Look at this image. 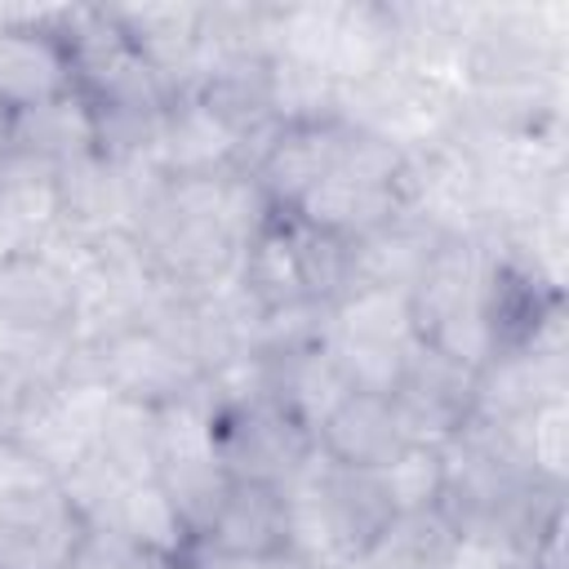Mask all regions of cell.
<instances>
[{"label": "cell", "mask_w": 569, "mask_h": 569, "mask_svg": "<svg viewBox=\"0 0 569 569\" xmlns=\"http://www.w3.org/2000/svg\"><path fill=\"white\" fill-rule=\"evenodd\" d=\"M560 44L547 36L529 9H480L462 53V89H511L556 80Z\"/></svg>", "instance_id": "cell-5"}, {"label": "cell", "mask_w": 569, "mask_h": 569, "mask_svg": "<svg viewBox=\"0 0 569 569\" xmlns=\"http://www.w3.org/2000/svg\"><path fill=\"white\" fill-rule=\"evenodd\" d=\"M329 338H333V307L311 302V298H298V302L258 311L249 351L258 360H276V356H298V351L329 347Z\"/></svg>", "instance_id": "cell-24"}, {"label": "cell", "mask_w": 569, "mask_h": 569, "mask_svg": "<svg viewBox=\"0 0 569 569\" xmlns=\"http://www.w3.org/2000/svg\"><path fill=\"white\" fill-rule=\"evenodd\" d=\"M62 569H173V560L124 538L120 529H84Z\"/></svg>", "instance_id": "cell-28"}, {"label": "cell", "mask_w": 569, "mask_h": 569, "mask_svg": "<svg viewBox=\"0 0 569 569\" xmlns=\"http://www.w3.org/2000/svg\"><path fill=\"white\" fill-rule=\"evenodd\" d=\"M62 382H98L116 400L147 409H173L204 396V373L147 320L120 325L102 338H76Z\"/></svg>", "instance_id": "cell-2"}, {"label": "cell", "mask_w": 569, "mask_h": 569, "mask_svg": "<svg viewBox=\"0 0 569 569\" xmlns=\"http://www.w3.org/2000/svg\"><path fill=\"white\" fill-rule=\"evenodd\" d=\"M124 44L164 80L169 98L187 93L204 62V4H107Z\"/></svg>", "instance_id": "cell-9"}, {"label": "cell", "mask_w": 569, "mask_h": 569, "mask_svg": "<svg viewBox=\"0 0 569 569\" xmlns=\"http://www.w3.org/2000/svg\"><path fill=\"white\" fill-rule=\"evenodd\" d=\"M89 449L98 458H107L124 480H151L156 458H160V409L133 405V400H111Z\"/></svg>", "instance_id": "cell-21"}, {"label": "cell", "mask_w": 569, "mask_h": 569, "mask_svg": "<svg viewBox=\"0 0 569 569\" xmlns=\"http://www.w3.org/2000/svg\"><path fill=\"white\" fill-rule=\"evenodd\" d=\"M231 156H236V138L200 107V98L173 93L164 107V120H160L151 164L164 178H200V173L231 169Z\"/></svg>", "instance_id": "cell-16"}, {"label": "cell", "mask_w": 569, "mask_h": 569, "mask_svg": "<svg viewBox=\"0 0 569 569\" xmlns=\"http://www.w3.org/2000/svg\"><path fill=\"white\" fill-rule=\"evenodd\" d=\"M204 422H209V449L231 480H258L284 489L316 458V436L298 427L284 409H276L262 391L222 396V400L204 396Z\"/></svg>", "instance_id": "cell-3"}, {"label": "cell", "mask_w": 569, "mask_h": 569, "mask_svg": "<svg viewBox=\"0 0 569 569\" xmlns=\"http://www.w3.org/2000/svg\"><path fill=\"white\" fill-rule=\"evenodd\" d=\"M293 258H298L302 298L333 307L338 298H347L356 289V244H347L329 231H316L302 218H293Z\"/></svg>", "instance_id": "cell-22"}, {"label": "cell", "mask_w": 569, "mask_h": 569, "mask_svg": "<svg viewBox=\"0 0 569 569\" xmlns=\"http://www.w3.org/2000/svg\"><path fill=\"white\" fill-rule=\"evenodd\" d=\"M80 293L71 271L44 249L0 253V333L76 338Z\"/></svg>", "instance_id": "cell-7"}, {"label": "cell", "mask_w": 569, "mask_h": 569, "mask_svg": "<svg viewBox=\"0 0 569 569\" xmlns=\"http://www.w3.org/2000/svg\"><path fill=\"white\" fill-rule=\"evenodd\" d=\"M111 529H120L124 538H133V542L160 551L164 560H178V556L187 551V542L196 538V533L182 525V516L173 511V502L164 498V489H160L156 480H133V485L124 489Z\"/></svg>", "instance_id": "cell-23"}, {"label": "cell", "mask_w": 569, "mask_h": 569, "mask_svg": "<svg viewBox=\"0 0 569 569\" xmlns=\"http://www.w3.org/2000/svg\"><path fill=\"white\" fill-rule=\"evenodd\" d=\"M9 151L49 169V173L93 156L98 138H93V116H89L84 98L67 93V98H53L44 107L9 116Z\"/></svg>", "instance_id": "cell-17"}, {"label": "cell", "mask_w": 569, "mask_h": 569, "mask_svg": "<svg viewBox=\"0 0 569 569\" xmlns=\"http://www.w3.org/2000/svg\"><path fill=\"white\" fill-rule=\"evenodd\" d=\"M213 551L231 560H262L289 547V498L280 485L231 480L213 520L200 533Z\"/></svg>", "instance_id": "cell-12"}, {"label": "cell", "mask_w": 569, "mask_h": 569, "mask_svg": "<svg viewBox=\"0 0 569 569\" xmlns=\"http://www.w3.org/2000/svg\"><path fill=\"white\" fill-rule=\"evenodd\" d=\"M485 262H489V249L480 231H453L436 244L422 276L409 284V316H413L418 342L436 347L440 356L467 369H480L493 356L485 311H480Z\"/></svg>", "instance_id": "cell-1"}, {"label": "cell", "mask_w": 569, "mask_h": 569, "mask_svg": "<svg viewBox=\"0 0 569 569\" xmlns=\"http://www.w3.org/2000/svg\"><path fill=\"white\" fill-rule=\"evenodd\" d=\"M53 396H58V382L49 373H40L36 365L0 347V436L4 440H22L49 413Z\"/></svg>", "instance_id": "cell-25"}, {"label": "cell", "mask_w": 569, "mask_h": 569, "mask_svg": "<svg viewBox=\"0 0 569 569\" xmlns=\"http://www.w3.org/2000/svg\"><path fill=\"white\" fill-rule=\"evenodd\" d=\"M347 133H351V120L347 116H333V120H320V124L280 129L276 142L267 147V156L249 173L253 187L262 191V200L276 213H293L307 200V191L338 169L342 147H347Z\"/></svg>", "instance_id": "cell-10"}, {"label": "cell", "mask_w": 569, "mask_h": 569, "mask_svg": "<svg viewBox=\"0 0 569 569\" xmlns=\"http://www.w3.org/2000/svg\"><path fill=\"white\" fill-rule=\"evenodd\" d=\"M387 400L409 445H449L476 413V369L413 342Z\"/></svg>", "instance_id": "cell-6"}, {"label": "cell", "mask_w": 569, "mask_h": 569, "mask_svg": "<svg viewBox=\"0 0 569 569\" xmlns=\"http://www.w3.org/2000/svg\"><path fill=\"white\" fill-rule=\"evenodd\" d=\"M347 391H351V387H347L342 369L333 365V351H329V347L262 360V396H267L276 409H284L298 427H307L311 436H316V427L329 418V409H333Z\"/></svg>", "instance_id": "cell-18"}, {"label": "cell", "mask_w": 569, "mask_h": 569, "mask_svg": "<svg viewBox=\"0 0 569 569\" xmlns=\"http://www.w3.org/2000/svg\"><path fill=\"white\" fill-rule=\"evenodd\" d=\"M53 200H58V231L67 236H102V231H129V160L84 156L53 173Z\"/></svg>", "instance_id": "cell-14"}, {"label": "cell", "mask_w": 569, "mask_h": 569, "mask_svg": "<svg viewBox=\"0 0 569 569\" xmlns=\"http://www.w3.org/2000/svg\"><path fill=\"white\" fill-rule=\"evenodd\" d=\"M378 476H382L396 511H427V507H440V498H445L440 445H405Z\"/></svg>", "instance_id": "cell-26"}, {"label": "cell", "mask_w": 569, "mask_h": 569, "mask_svg": "<svg viewBox=\"0 0 569 569\" xmlns=\"http://www.w3.org/2000/svg\"><path fill=\"white\" fill-rule=\"evenodd\" d=\"M267 102H271V120L284 129L320 124V120L342 116V84L329 80L316 62L276 53L267 62Z\"/></svg>", "instance_id": "cell-20"}, {"label": "cell", "mask_w": 569, "mask_h": 569, "mask_svg": "<svg viewBox=\"0 0 569 569\" xmlns=\"http://www.w3.org/2000/svg\"><path fill=\"white\" fill-rule=\"evenodd\" d=\"M405 445L409 440L396 422L391 400L373 391H347L316 427V453L351 471H382Z\"/></svg>", "instance_id": "cell-11"}, {"label": "cell", "mask_w": 569, "mask_h": 569, "mask_svg": "<svg viewBox=\"0 0 569 569\" xmlns=\"http://www.w3.org/2000/svg\"><path fill=\"white\" fill-rule=\"evenodd\" d=\"M516 436H520L529 471L538 480L565 485V462H569V405H565V396L542 400L525 422H516Z\"/></svg>", "instance_id": "cell-27"}, {"label": "cell", "mask_w": 569, "mask_h": 569, "mask_svg": "<svg viewBox=\"0 0 569 569\" xmlns=\"http://www.w3.org/2000/svg\"><path fill=\"white\" fill-rule=\"evenodd\" d=\"M409 209V191L391 187V182H369L356 173H329L325 182H316L307 191V200L293 209V218H302L316 231H329L347 244L369 240L373 231H382L387 222H396Z\"/></svg>", "instance_id": "cell-13"}, {"label": "cell", "mask_w": 569, "mask_h": 569, "mask_svg": "<svg viewBox=\"0 0 569 569\" xmlns=\"http://www.w3.org/2000/svg\"><path fill=\"white\" fill-rule=\"evenodd\" d=\"M76 93V62L53 9H0V111L18 116Z\"/></svg>", "instance_id": "cell-4"}, {"label": "cell", "mask_w": 569, "mask_h": 569, "mask_svg": "<svg viewBox=\"0 0 569 569\" xmlns=\"http://www.w3.org/2000/svg\"><path fill=\"white\" fill-rule=\"evenodd\" d=\"M445 236H453V231H440L418 209H405L396 222H387L382 231H373L369 240L356 244V284L409 293V284L422 276L427 258L436 253V244Z\"/></svg>", "instance_id": "cell-19"}, {"label": "cell", "mask_w": 569, "mask_h": 569, "mask_svg": "<svg viewBox=\"0 0 569 569\" xmlns=\"http://www.w3.org/2000/svg\"><path fill=\"white\" fill-rule=\"evenodd\" d=\"M84 525L53 480L0 493V569H62Z\"/></svg>", "instance_id": "cell-8"}, {"label": "cell", "mask_w": 569, "mask_h": 569, "mask_svg": "<svg viewBox=\"0 0 569 569\" xmlns=\"http://www.w3.org/2000/svg\"><path fill=\"white\" fill-rule=\"evenodd\" d=\"M244 569H325V565H316V560H307L302 551L284 547V551H276V556H262V560H244Z\"/></svg>", "instance_id": "cell-29"}, {"label": "cell", "mask_w": 569, "mask_h": 569, "mask_svg": "<svg viewBox=\"0 0 569 569\" xmlns=\"http://www.w3.org/2000/svg\"><path fill=\"white\" fill-rule=\"evenodd\" d=\"M565 396V360L533 351H493L476 369V413L485 422H525L542 400Z\"/></svg>", "instance_id": "cell-15"}]
</instances>
